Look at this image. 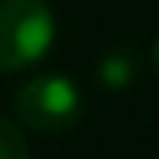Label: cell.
<instances>
[{"label": "cell", "mask_w": 159, "mask_h": 159, "mask_svg": "<svg viewBox=\"0 0 159 159\" xmlns=\"http://www.w3.org/2000/svg\"><path fill=\"white\" fill-rule=\"evenodd\" d=\"M55 16L46 0H0V71H23L46 59Z\"/></svg>", "instance_id": "obj_1"}, {"label": "cell", "mask_w": 159, "mask_h": 159, "mask_svg": "<svg viewBox=\"0 0 159 159\" xmlns=\"http://www.w3.org/2000/svg\"><path fill=\"white\" fill-rule=\"evenodd\" d=\"M13 111L36 133H62L81 117V91L65 75H36L16 88Z\"/></svg>", "instance_id": "obj_2"}, {"label": "cell", "mask_w": 159, "mask_h": 159, "mask_svg": "<svg viewBox=\"0 0 159 159\" xmlns=\"http://www.w3.org/2000/svg\"><path fill=\"white\" fill-rule=\"evenodd\" d=\"M140 71V55L133 52L130 46H117L111 52L101 55L98 62V84L107 91H124L130 81Z\"/></svg>", "instance_id": "obj_3"}, {"label": "cell", "mask_w": 159, "mask_h": 159, "mask_svg": "<svg viewBox=\"0 0 159 159\" xmlns=\"http://www.w3.org/2000/svg\"><path fill=\"white\" fill-rule=\"evenodd\" d=\"M0 159H30V143L13 120L0 117Z\"/></svg>", "instance_id": "obj_4"}, {"label": "cell", "mask_w": 159, "mask_h": 159, "mask_svg": "<svg viewBox=\"0 0 159 159\" xmlns=\"http://www.w3.org/2000/svg\"><path fill=\"white\" fill-rule=\"evenodd\" d=\"M149 62H153V71L159 75V39L153 42V49H149Z\"/></svg>", "instance_id": "obj_5"}]
</instances>
